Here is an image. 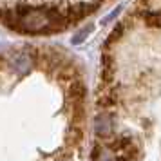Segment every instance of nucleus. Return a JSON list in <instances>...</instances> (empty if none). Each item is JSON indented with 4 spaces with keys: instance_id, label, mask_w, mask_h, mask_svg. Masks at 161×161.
<instances>
[{
    "instance_id": "1",
    "label": "nucleus",
    "mask_w": 161,
    "mask_h": 161,
    "mask_svg": "<svg viewBox=\"0 0 161 161\" xmlns=\"http://www.w3.org/2000/svg\"><path fill=\"white\" fill-rule=\"evenodd\" d=\"M2 18L11 29L29 35L58 33L69 25L65 13L58 8H18L6 13Z\"/></svg>"
},
{
    "instance_id": "4",
    "label": "nucleus",
    "mask_w": 161,
    "mask_h": 161,
    "mask_svg": "<svg viewBox=\"0 0 161 161\" xmlns=\"http://www.w3.org/2000/svg\"><path fill=\"white\" fill-rule=\"evenodd\" d=\"M96 134L100 138H107L110 134V119L109 116H98L96 119Z\"/></svg>"
},
{
    "instance_id": "7",
    "label": "nucleus",
    "mask_w": 161,
    "mask_h": 161,
    "mask_svg": "<svg viewBox=\"0 0 161 161\" xmlns=\"http://www.w3.org/2000/svg\"><path fill=\"white\" fill-rule=\"evenodd\" d=\"M80 139H81L80 129H76V127H74V129H71V130H69V134H67V141H69V143H78Z\"/></svg>"
},
{
    "instance_id": "8",
    "label": "nucleus",
    "mask_w": 161,
    "mask_h": 161,
    "mask_svg": "<svg viewBox=\"0 0 161 161\" xmlns=\"http://www.w3.org/2000/svg\"><path fill=\"white\" fill-rule=\"evenodd\" d=\"M91 29H92V27L89 25V27H85V29L81 31L80 35H76V36H73V44H80V42H83V38H85V36L89 35V33H91Z\"/></svg>"
},
{
    "instance_id": "6",
    "label": "nucleus",
    "mask_w": 161,
    "mask_h": 161,
    "mask_svg": "<svg viewBox=\"0 0 161 161\" xmlns=\"http://www.w3.org/2000/svg\"><path fill=\"white\" fill-rule=\"evenodd\" d=\"M123 33H125V24H119V25H116V27H114V31L110 33V36L107 38V45L112 44V42H116V40L121 36Z\"/></svg>"
},
{
    "instance_id": "2",
    "label": "nucleus",
    "mask_w": 161,
    "mask_h": 161,
    "mask_svg": "<svg viewBox=\"0 0 161 161\" xmlns=\"http://www.w3.org/2000/svg\"><path fill=\"white\" fill-rule=\"evenodd\" d=\"M98 2L96 4H85V2H80V4H74V6H69L65 11V16H67V22L69 24H74L81 20V18H85L89 16L91 13H94L96 9H98Z\"/></svg>"
},
{
    "instance_id": "3",
    "label": "nucleus",
    "mask_w": 161,
    "mask_h": 161,
    "mask_svg": "<svg viewBox=\"0 0 161 161\" xmlns=\"http://www.w3.org/2000/svg\"><path fill=\"white\" fill-rule=\"evenodd\" d=\"M9 65L13 67L15 73L25 74L31 69V65H33V58H31V54H27L25 51H18L9 58Z\"/></svg>"
},
{
    "instance_id": "5",
    "label": "nucleus",
    "mask_w": 161,
    "mask_h": 161,
    "mask_svg": "<svg viewBox=\"0 0 161 161\" xmlns=\"http://www.w3.org/2000/svg\"><path fill=\"white\" fill-rule=\"evenodd\" d=\"M94 161H116L114 154L110 150H103V148H98L94 154Z\"/></svg>"
}]
</instances>
